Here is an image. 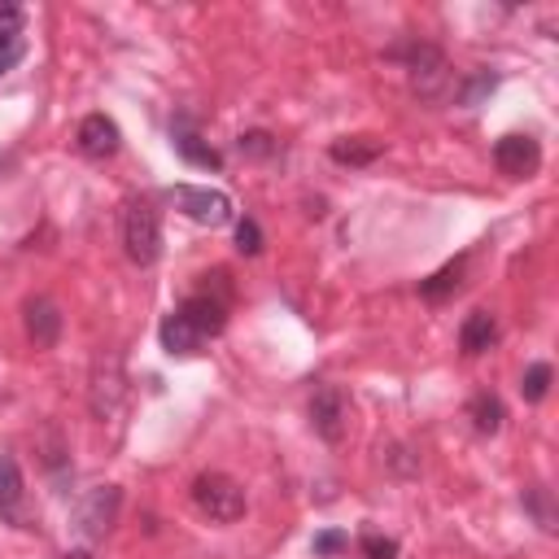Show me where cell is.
Here are the masks:
<instances>
[{
	"label": "cell",
	"instance_id": "obj_1",
	"mask_svg": "<svg viewBox=\"0 0 559 559\" xmlns=\"http://www.w3.org/2000/svg\"><path fill=\"white\" fill-rule=\"evenodd\" d=\"M192 502L214 524H236L245 515V489L223 472H201L192 480Z\"/></svg>",
	"mask_w": 559,
	"mask_h": 559
},
{
	"label": "cell",
	"instance_id": "obj_2",
	"mask_svg": "<svg viewBox=\"0 0 559 559\" xmlns=\"http://www.w3.org/2000/svg\"><path fill=\"white\" fill-rule=\"evenodd\" d=\"M122 249L135 266H153L162 253V218L148 201H131L122 214Z\"/></svg>",
	"mask_w": 559,
	"mask_h": 559
},
{
	"label": "cell",
	"instance_id": "obj_3",
	"mask_svg": "<svg viewBox=\"0 0 559 559\" xmlns=\"http://www.w3.org/2000/svg\"><path fill=\"white\" fill-rule=\"evenodd\" d=\"M118 507H122V489L118 485H100V489H87L74 511H70V528L83 537V542H100L114 520H118Z\"/></svg>",
	"mask_w": 559,
	"mask_h": 559
},
{
	"label": "cell",
	"instance_id": "obj_4",
	"mask_svg": "<svg viewBox=\"0 0 559 559\" xmlns=\"http://www.w3.org/2000/svg\"><path fill=\"white\" fill-rule=\"evenodd\" d=\"M214 284H205V288H197L188 301H179V314L201 332V336H218L223 328H227V306H231V293H227V275L223 271H214L210 275Z\"/></svg>",
	"mask_w": 559,
	"mask_h": 559
},
{
	"label": "cell",
	"instance_id": "obj_5",
	"mask_svg": "<svg viewBox=\"0 0 559 559\" xmlns=\"http://www.w3.org/2000/svg\"><path fill=\"white\" fill-rule=\"evenodd\" d=\"M170 201H175V210H183L192 223H205V227H223V223L231 218V197L218 192V188L175 183V188H170Z\"/></svg>",
	"mask_w": 559,
	"mask_h": 559
},
{
	"label": "cell",
	"instance_id": "obj_6",
	"mask_svg": "<svg viewBox=\"0 0 559 559\" xmlns=\"http://www.w3.org/2000/svg\"><path fill=\"white\" fill-rule=\"evenodd\" d=\"M170 144H175V153H179L188 166H201V170H218V166H223V153L197 131L192 114H175V122H170Z\"/></svg>",
	"mask_w": 559,
	"mask_h": 559
},
{
	"label": "cell",
	"instance_id": "obj_7",
	"mask_svg": "<svg viewBox=\"0 0 559 559\" xmlns=\"http://www.w3.org/2000/svg\"><path fill=\"white\" fill-rule=\"evenodd\" d=\"M493 166H498L502 175H511V179H528V175L542 166V144H537L533 135L511 131V135H502V140L493 144Z\"/></svg>",
	"mask_w": 559,
	"mask_h": 559
},
{
	"label": "cell",
	"instance_id": "obj_8",
	"mask_svg": "<svg viewBox=\"0 0 559 559\" xmlns=\"http://www.w3.org/2000/svg\"><path fill=\"white\" fill-rule=\"evenodd\" d=\"M310 424H314V432H319L328 445H336V441L345 437V393H341L336 384H323V389L310 397Z\"/></svg>",
	"mask_w": 559,
	"mask_h": 559
},
{
	"label": "cell",
	"instance_id": "obj_9",
	"mask_svg": "<svg viewBox=\"0 0 559 559\" xmlns=\"http://www.w3.org/2000/svg\"><path fill=\"white\" fill-rule=\"evenodd\" d=\"M122 402V358L118 354H100L96 371H92V411L105 419L114 415Z\"/></svg>",
	"mask_w": 559,
	"mask_h": 559
},
{
	"label": "cell",
	"instance_id": "obj_10",
	"mask_svg": "<svg viewBox=\"0 0 559 559\" xmlns=\"http://www.w3.org/2000/svg\"><path fill=\"white\" fill-rule=\"evenodd\" d=\"M79 153L83 157H92V162H105V157H114L118 153V144H122V135H118V122L114 118H105V114H87L83 122H79Z\"/></svg>",
	"mask_w": 559,
	"mask_h": 559
},
{
	"label": "cell",
	"instance_id": "obj_11",
	"mask_svg": "<svg viewBox=\"0 0 559 559\" xmlns=\"http://www.w3.org/2000/svg\"><path fill=\"white\" fill-rule=\"evenodd\" d=\"M0 520L26 528V480L13 454H0Z\"/></svg>",
	"mask_w": 559,
	"mask_h": 559
},
{
	"label": "cell",
	"instance_id": "obj_12",
	"mask_svg": "<svg viewBox=\"0 0 559 559\" xmlns=\"http://www.w3.org/2000/svg\"><path fill=\"white\" fill-rule=\"evenodd\" d=\"M22 314H26V336H31L39 349H52L57 336H61V310H57V301H52V297H31V301L22 306Z\"/></svg>",
	"mask_w": 559,
	"mask_h": 559
},
{
	"label": "cell",
	"instance_id": "obj_13",
	"mask_svg": "<svg viewBox=\"0 0 559 559\" xmlns=\"http://www.w3.org/2000/svg\"><path fill=\"white\" fill-rule=\"evenodd\" d=\"M157 336H162V349L166 354H179V358H188V354H197L201 349V332L179 314V310H170L166 319H162V328H157Z\"/></svg>",
	"mask_w": 559,
	"mask_h": 559
},
{
	"label": "cell",
	"instance_id": "obj_14",
	"mask_svg": "<svg viewBox=\"0 0 559 559\" xmlns=\"http://www.w3.org/2000/svg\"><path fill=\"white\" fill-rule=\"evenodd\" d=\"M493 341H498V323H493V314H489V310H472V314L463 319V328H459V349L476 358V354L493 349Z\"/></svg>",
	"mask_w": 559,
	"mask_h": 559
},
{
	"label": "cell",
	"instance_id": "obj_15",
	"mask_svg": "<svg viewBox=\"0 0 559 559\" xmlns=\"http://www.w3.org/2000/svg\"><path fill=\"white\" fill-rule=\"evenodd\" d=\"M332 162H341V166H371L380 153H384V144L380 140H371V135H341V140H332Z\"/></svg>",
	"mask_w": 559,
	"mask_h": 559
},
{
	"label": "cell",
	"instance_id": "obj_16",
	"mask_svg": "<svg viewBox=\"0 0 559 559\" xmlns=\"http://www.w3.org/2000/svg\"><path fill=\"white\" fill-rule=\"evenodd\" d=\"M463 266H467V258H454V262H445L441 271H432L428 280H419V297H424V301H445L450 293H459Z\"/></svg>",
	"mask_w": 559,
	"mask_h": 559
},
{
	"label": "cell",
	"instance_id": "obj_17",
	"mask_svg": "<svg viewBox=\"0 0 559 559\" xmlns=\"http://www.w3.org/2000/svg\"><path fill=\"white\" fill-rule=\"evenodd\" d=\"M467 415H472V428H476L480 437H493V432L502 428V402H498L493 393H476L472 406H467Z\"/></svg>",
	"mask_w": 559,
	"mask_h": 559
},
{
	"label": "cell",
	"instance_id": "obj_18",
	"mask_svg": "<svg viewBox=\"0 0 559 559\" xmlns=\"http://www.w3.org/2000/svg\"><path fill=\"white\" fill-rule=\"evenodd\" d=\"M546 389H550V362H528V367H524V380H520L524 402H542Z\"/></svg>",
	"mask_w": 559,
	"mask_h": 559
},
{
	"label": "cell",
	"instance_id": "obj_19",
	"mask_svg": "<svg viewBox=\"0 0 559 559\" xmlns=\"http://www.w3.org/2000/svg\"><path fill=\"white\" fill-rule=\"evenodd\" d=\"M236 249H240L245 258L262 253V227H258V218H240V223H236Z\"/></svg>",
	"mask_w": 559,
	"mask_h": 559
},
{
	"label": "cell",
	"instance_id": "obj_20",
	"mask_svg": "<svg viewBox=\"0 0 559 559\" xmlns=\"http://www.w3.org/2000/svg\"><path fill=\"white\" fill-rule=\"evenodd\" d=\"M524 507L537 515V524L542 528H555V511H550V493L542 489V485H533V489H524Z\"/></svg>",
	"mask_w": 559,
	"mask_h": 559
},
{
	"label": "cell",
	"instance_id": "obj_21",
	"mask_svg": "<svg viewBox=\"0 0 559 559\" xmlns=\"http://www.w3.org/2000/svg\"><path fill=\"white\" fill-rule=\"evenodd\" d=\"M240 153H245V157H271V153H275V140H271L266 131H245V135H240Z\"/></svg>",
	"mask_w": 559,
	"mask_h": 559
},
{
	"label": "cell",
	"instance_id": "obj_22",
	"mask_svg": "<svg viewBox=\"0 0 559 559\" xmlns=\"http://www.w3.org/2000/svg\"><path fill=\"white\" fill-rule=\"evenodd\" d=\"M493 83H498V79H493V74H485V70H480V74H472V83L459 92V105H476L485 92H493Z\"/></svg>",
	"mask_w": 559,
	"mask_h": 559
},
{
	"label": "cell",
	"instance_id": "obj_23",
	"mask_svg": "<svg viewBox=\"0 0 559 559\" xmlns=\"http://www.w3.org/2000/svg\"><path fill=\"white\" fill-rule=\"evenodd\" d=\"M362 555L367 559H393L397 555V542L393 537H380V533H367L362 537Z\"/></svg>",
	"mask_w": 559,
	"mask_h": 559
},
{
	"label": "cell",
	"instance_id": "obj_24",
	"mask_svg": "<svg viewBox=\"0 0 559 559\" xmlns=\"http://www.w3.org/2000/svg\"><path fill=\"white\" fill-rule=\"evenodd\" d=\"M345 546H349V537L336 533V528H328V533L314 537V555H336V550H345Z\"/></svg>",
	"mask_w": 559,
	"mask_h": 559
},
{
	"label": "cell",
	"instance_id": "obj_25",
	"mask_svg": "<svg viewBox=\"0 0 559 559\" xmlns=\"http://www.w3.org/2000/svg\"><path fill=\"white\" fill-rule=\"evenodd\" d=\"M66 559H92V555H87V550H83V546H79V550H70V555H66Z\"/></svg>",
	"mask_w": 559,
	"mask_h": 559
}]
</instances>
